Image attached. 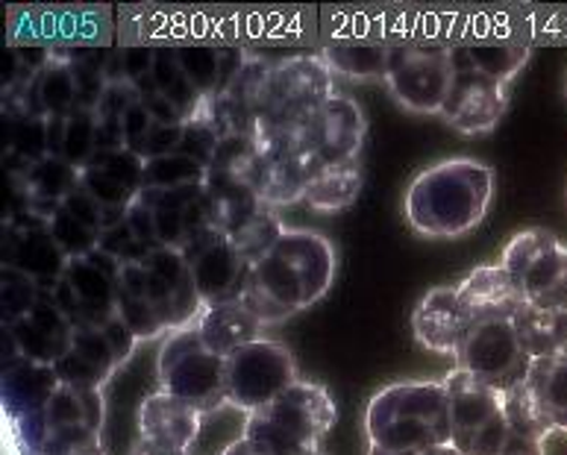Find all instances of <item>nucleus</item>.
<instances>
[{
	"mask_svg": "<svg viewBox=\"0 0 567 455\" xmlns=\"http://www.w3.org/2000/svg\"><path fill=\"white\" fill-rule=\"evenodd\" d=\"M306 455H327L323 449H312V453H306Z\"/></svg>",
	"mask_w": 567,
	"mask_h": 455,
	"instance_id": "680f3d73",
	"label": "nucleus"
},
{
	"mask_svg": "<svg viewBox=\"0 0 567 455\" xmlns=\"http://www.w3.org/2000/svg\"><path fill=\"white\" fill-rule=\"evenodd\" d=\"M453 417V447L462 455H499L512 441L506 421V391L453 368L444 376Z\"/></svg>",
	"mask_w": 567,
	"mask_h": 455,
	"instance_id": "20e7f679",
	"label": "nucleus"
},
{
	"mask_svg": "<svg viewBox=\"0 0 567 455\" xmlns=\"http://www.w3.org/2000/svg\"><path fill=\"white\" fill-rule=\"evenodd\" d=\"M53 368H56V376H60L62 385H69V389L76 391H103L106 389V382L112 380V376H106L101 368H94V364L89 362V359H83L76 350H69Z\"/></svg>",
	"mask_w": 567,
	"mask_h": 455,
	"instance_id": "09e8293b",
	"label": "nucleus"
},
{
	"mask_svg": "<svg viewBox=\"0 0 567 455\" xmlns=\"http://www.w3.org/2000/svg\"><path fill=\"white\" fill-rule=\"evenodd\" d=\"M453 362H456L453 368L474 373L476 380L488 382L499 391H508L517 382H524L533 368V359L526 355L512 318L467 323L465 341L458 347V355Z\"/></svg>",
	"mask_w": 567,
	"mask_h": 455,
	"instance_id": "9d476101",
	"label": "nucleus"
},
{
	"mask_svg": "<svg viewBox=\"0 0 567 455\" xmlns=\"http://www.w3.org/2000/svg\"><path fill=\"white\" fill-rule=\"evenodd\" d=\"M101 250L103 254H110L115 261H121V265H136V261H144L147 254H151V250L138 241L136 232L127 227V220H121V224H115V227L110 229H103Z\"/></svg>",
	"mask_w": 567,
	"mask_h": 455,
	"instance_id": "8fccbe9b",
	"label": "nucleus"
},
{
	"mask_svg": "<svg viewBox=\"0 0 567 455\" xmlns=\"http://www.w3.org/2000/svg\"><path fill=\"white\" fill-rule=\"evenodd\" d=\"M69 261L53 241L48 218L24 211L3 220V268L21 270L42 291L53 294L69 270Z\"/></svg>",
	"mask_w": 567,
	"mask_h": 455,
	"instance_id": "9b49d317",
	"label": "nucleus"
},
{
	"mask_svg": "<svg viewBox=\"0 0 567 455\" xmlns=\"http://www.w3.org/2000/svg\"><path fill=\"white\" fill-rule=\"evenodd\" d=\"M271 65L274 62L262 60V56L245 53V60H241L238 71L227 83V89L220 92V94H227L229 101L236 103L238 110L247 112L254 124H256V118H262V112H265V101H268V83H271Z\"/></svg>",
	"mask_w": 567,
	"mask_h": 455,
	"instance_id": "4c0bfd02",
	"label": "nucleus"
},
{
	"mask_svg": "<svg viewBox=\"0 0 567 455\" xmlns=\"http://www.w3.org/2000/svg\"><path fill=\"white\" fill-rule=\"evenodd\" d=\"M364 455H426L453 444L444 380L391 382L364 405Z\"/></svg>",
	"mask_w": 567,
	"mask_h": 455,
	"instance_id": "f257e3e1",
	"label": "nucleus"
},
{
	"mask_svg": "<svg viewBox=\"0 0 567 455\" xmlns=\"http://www.w3.org/2000/svg\"><path fill=\"white\" fill-rule=\"evenodd\" d=\"M204 414L188 403L171 396L168 391L151 394L138 409V438L162 444V447L192 453L200 438Z\"/></svg>",
	"mask_w": 567,
	"mask_h": 455,
	"instance_id": "b1692460",
	"label": "nucleus"
},
{
	"mask_svg": "<svg viewBox=\"0 0 567 455\" xmlns=\"http://www.w3.org/2000/svg\"><path fill=\"white\" fill-rule=\"evenodd\" d=\"M118 318L136 332L138 341H156V338L171 335L165 321H162L159 309L153 303L151 291H147V277H144L142 261L121 268Z\"/></svg>",
	"mask_w": 567,
	"mask_h": 455,
	"instance_id": "2f4dec72",
	"label": "nucleus"
},
{
	"mask_svg": "<svg viewBox=\"0 0 567 455\" xmlns=\"http://www.w3.org/2000/svg\"><path fill=\"white\" fill-rule=\"evenodd\" d=\"M71 344H74V323L62 314L53 294H44L33 312L3 327V364L12 359L56 364L69 353Z\"/></svg>",
	"mask_w": 567,
	"mask_h": 455,
	"instance_id": "2eb2a0df",
	"label": "nucleus"
},
{
	"mask_svg": "<svg viewBox=\"0 0 567 455\" xmlns=\"http://www.w3.org/2000/svg\"><path fill=\"white\" fill-rule=\"evenodd\" d=\"M508 110V85L497 83L492 76L458 68L456 83L450 89V97L441 110V118L450 127L465 135L492 133L499 124V118Z\"/></svg>",
	"mask_w": 567,
	"mask_h": 455,
	"instance_id": "a211bd4d",
	"label": "nucleus"
},
{
	"mask_svg": "<svg viewBox=\"0 0 567 455\" xmlns=\"http://www.w3.org/2000/svg\"><path fill=\"white\" fill-rule=\"evenodd\" d=\"M499 455H547L544 453V444H533V441H520L512 435V441L506 444V449Z\"/></svg>",
	"mask_w": 567,
	"mask_h": 455,
	"instance_id": "4d7b16f0",
	"label": "nucleus"
},
{
	"mask_svg": "<svg viewBox=\"0 0 567 455\" xmlns=\"http://www.w3.org/2000/svg\"><path fill=\"white\" fill-rule=\"evenodd\" d=\"M336 94V74L323 56L297 53L271 65L268 101L259 121L286 124V121H312L321 106Z\"/></svg>",
	"mask_w": 567,
	"mask_h": 455,
	"instance_id": "6e6552de",
	"label": "nucleus"
},
{
	"mask_svg": "<svg viewBox=\"0 0 567 455\" xmlns=\"http://www.w3.org/2000/svg\"><path fill=\"white\" fill-rule=\"evenodd\" d=\"M174 44H177L179 65L206 101H213L227 89V83L245 60V51L229 53L227 48H220L209 39H179Z\"/></svg>",
	"mask_w": 567,
	"mask_h": 455,
	"instance_id": "bb28decb",
	"label": "nucleus"
},
{
	"mask_svg": "<svg viewBox=\"0 0 567 455\" xmlns=\"http://www.w3.org/2000/svg\"><path fill=\"white\" fill-rule=\"evenodd\" d=\"M220 455H265V453L259 447H256L254 441H247L245 435H238L236 441H229L227 449H224V453H220Z\"/></svg>",
	"mask_w": 567,
	"mask_h": 455,
	"instance_id": "13d9d810",
	"label": "nucleus"
},
{
	"mask_svg": "<svg viewBox=\"0 0 567 455\" xmlns=\"http://www.w3.org/2000/svg\"><path fill=\"white\" fill-rule=\"evenodd\" d=\"M48 224H51L53 241L60 245V250L69 256V259L92 256L94 250L101 247V232H94V229H89L85 224H80L65 206H60V209L53 211L51 218H48Z\"/></svg>",
	"mask_w": 567,
	"mask_h": 455,
	"instance_id": "a18cd8bd",
	"label": "nucleus"
},
{
	"mask_svg": "<svg viewBox=\"0 0 567 455\" xmlns=\"http://www.w3.org/2000/svg\"><path fill=\"white\" fill-rule=\"evenodd\" d=\"M274 250L300 277L312 306L327 297V291L336 282V273H339V250H336L330 238L318 232V229L286 227V232H282Z\"/></svg>",
	"mask_w": 567,
	"mask_h": 455,
	"instance_id": "aec40b11",
	"label": "nucleus"
},
{
	"mask_svg": "<svg viewBox=\"0 0 567 455\" xmlns=\"http://www.w3.org/2000/svg\"><path fill=\"white\" fill-rule=\"evenodd\" d=\"M3 133H7V159L12 162L9 177L24 174L27 165L48 156V118L42 115L7 103L3 106Z\"/></svg>",
	"mask_w": 567,
	"mask_h": 455,
	"instance_id": "72a5a7b5",
	"label": "nucleus"
},
{
	"mask_svg": "<svg viewBox=\"0 0 567 455\" xmlns=\"http://www.w3.org/2000/svg\"><path fill=\"white\" fill-rule=\"evenodd\" d=\"M192 277H195L197 294L206 306L229 303L238 300L245 291L247 273H250V261L238 254L236 245L229 241L220 229L206 227L192 245L183 250Z\"/></svg>",
	"mask_w": 567,
	"mask_h": 455,
	"instance_id": "f8f14e48",
	"label": "nucleus"
},
{
	"mask_svg": "<svg viewBox=\"0 0 567 455\" xmlns=\"http://www.w3.org/2000/svg\"><path fill=\"white\" fill-rule=\"evenodd\" d=\"M465 56L471 71H480V74L508 85L515 80L517 71L524 68V62L529 60V42L517 33L488 30V33L467 39Z\"/></svg>",
	"mask_w": 567,
	"mask_h": 455,
	"instance_id": "c756f323",
	"label": "nucleus"
},
{
	"mask_svg": "<svg viewBox=\"0 0 567 455\" xmlns=\"http://www.w3.org/2000/svg\"><path fill=\"white\" fill-rule=\"evenodd\" d=\"M162 391L204 414L227 409V359L204 344L197 327H186L162 338L156 355Z\"/></svg>",
	"mask_w": 567,
	"mask_h": 455,
	"instance_id": "7ed1b4c3",
	"label": "nucleus"
},
{
	"mask_svg": "<svg viewBox=\"0 0 567 455\" xmlns=\"http://www.w3.org/2000/svg\"><path fill=\"white\" fill-rule=\"evenodd\" d=\"M529 303L544 309L567 306V245L544 227L520 229L499 256Z\"/></svg>",
	"mask_w": 567,
	"mask_h": 455,
	"instance_id": "423d86ee",
	"label": "nucleus"
},
{
	"mask_svg": "<svg viewBox=\"0 0 567 455\" xmlns=\"http://www.w3.org/2000/svg\"><path fill=\"white\" fill-rule=\"evenodd\" d=\"M60 385L62 382L53 364L12 359V362L3 364V409L12 417V423L30 421L48 409Z\"/></svg>",
	"mask_w": 567,
	"mask_h": 455,
	"instance_id": "393cba45",
	"label": "nucleus"
},
{
	"mask_svg": "<svg viewBox=\"0 0 567 455\" xmlns=\"http://www.w3.org/2000/svg\"><path fill=\"white\" fill-rule=\"evenodd\" d=\"M71 350L89 359L94 368H101L106 376H115V371L121 368L118 355L112 350L103 327H74V344H71Z\"/></svg>",
	"mask_w": 567,
	"mask_h": 455,
	"instance_id": "de8ad7c7",
	"label": "nucleus"
},
{
	"mask_svg": "<svg viewBox=\"0 0 567 455\" xmlns=\"http://www.w3.org/2000/svg\"><path fill=\"white\" fill-rule=\"evenodd\" d=\"M51 291H42L33 279L24 277L21 270L3 268L0 270V314H3V327L21 321L30 314L35 306L42 303V297Z\"/></svg>",
	"mask_w": 567,
	"mask_h": 455,
	"instance_id": "c03bdc74",
	"label": "nucleus"
},
{
	"mask_svg": "<svg viewBox=\"0 0 567 455\" xmlns=\"http://www.w3.org/2000/svg\"><path fill=\"white\" fill-rule=\"evenodd\" d=\"M220 130L218 124L213 121V115H209V110L197 112L195 118L186 121V127H183V144H179V153H186V156H192L195 162H200L204 168H209L215 159V153H218L220 147Z\"/></svg>",
	"mask_w": 567,
	"mask_h": 455,
	"instance_id": "49530a36",
	"label": "nucleus"
},
{
	"mask_svg": "<svg viewBox=\"0 0 567 455\" xmlns=\"http://www.w3.org/2000/svg\"><path fill=\"white\" fill-rule=\"evenodd\" d=\"M142 197L151 206L156 238L165 250L183 254L206 227H213L209 203H206V183L177 188V192H142Z\"/></svg>",
	"mask_w": 567,
	"mask_h": 455,
	"instance_id": "6ab92c4d",
	"label": "nucleus"
},
{
	"mask_svg": "<svg viewBox=\"0 0 567 455\" xmlns=\"http://www.w3.org/2000/svg\"><path fill=\"white\" fill-rule=\"evenodd\" d=\"M321 159L318 153L306 159H291V156H262V165L256 170L254 192L262 197L265 206L282 209L295 206L306 197V186L312 177L315 162Z\"/></svg>",
	"mask_w": 567,
	"mask_h": 455,
	"instance_id": "c85d7f7f",
	"label": "nucleus"
},
{
	"mask_svg": "<svg viewBox=\"0 0 567 455\" xmlns=\"http://www.w3.org/2000/svg\"><path fill=\"white\" fill-rule=\"evenodd\" d=\"M80 186L106 211V229L127 218L130 206L144 192V159L127 147L97 153L83 170Z\"/></svg>",
	"mask_w": 567,
	"mask_h": 455,
	"instance_id": "f3484780",
	"label": "nucleus"
},
{
	"mask_svg": "<svg viewBox=\"0 0 567 455\" xmlns=\"http://www.w3.org/2000/svg\"><path fill=\"white\" fill-rule=\"evenodd\" d=\"M458 306L465 323L492 321V318H512L526 303L524 291L503 265H480L456 282Z\"/></svg>",
	"mask_w": 567,
	"mask_h": 455,
	"instance_id": "412c9836",
	"label": "nucleus"
},
{
	"mask_svg": "<svg viewBox=\"0 0 567 455\" xmlns=\"http://www.w3.org/2000/svg\"><path fill=\"white\" fill-rule=\"evenodd\" d=\"M300 380L295 355L271 338H259L227 359V405L247 414L271 405Z\"/></svg>",
	"mask_w": 567,
	"mask_h": 455,
	"instance_id": "0eeeda50",
	"label": "nucleus"
},
{
	"mask_svg": "<svg viewBox=\"0 0 567 455\" xmlns=\"http://www.w3.org/2000/svg\"><path fill=\"white\" fill-rule=\"evenodd\" d=\"M9 183L18 186L27 211L51 218L53 211L69 200L71 192L80 188V168H74L62 156H44V159L27 165L24 174L9 177Z\"/></svg>",
	"mask_w": 567,
	"mask_h": 455,
	"instance_id": "a878e982",
	"label": "nucleus"
},
{
	"mask_svg": "<svg viewBox=\"0 0 567 455\" xmlns=\"http://www.w3.org/2000/svg\"><path fill=\"white\" fill-rule=\"evenodd\" d=\"M282 232H286V224L280 220L277 209L262 206L254 218L245 220V224H241L236 232H229L227 238L236 245L238 254L254 265V261H259L262 256L271 254L274 247H277V241L282 238Z\"/></svg>",
	"mask_w": 567,
	"mask_h": 455,
	"instance_id": "a19ab883",
	"label": "nucleus"
},
{
	"mask_svg": "<svg viewBox=\"0 0 567 455\" xmlns=\"http://www.w3.org/2000/svg\"><path fill=\"white\" fill-rule=\"evenodd\" d=\"M368 133V121L350 94L336 92L315 115V147L327 162H355Z\"/></svg>",
	"mask_w": 567,
	"mask_h": 455,
	"instance_id": "5701e85b",
	"label": "nucleus"
},
{
	"mask_svg": "<svg viewBox=\"0 0 567 455\" xmlns=\"http://www.w3.org/2000/svg\"><path fill=\"white\" fill-rule=\"evenodd\" d=\"M124 220H127V227L136 232V238L147 247V250H159V238H156V227H153V211L144 197H138V200L130 206L127 218Z\"/></svg>",
	"mask_w": 567,
	"mask_h": 455,
	"instance_id": "864d4df0",
	"label": "nucleus"
},
{
	"mask_svg": "<svg viewBox=\"0 0 567 455\" xmlns=\"http://www.w3.org/2000/svg\"><path fill=\"white\" fill-rule=\"evenodd\" d=\"M412 332L424 350L456 359L467 332L456 286H435L417 300L412 312Z\"/></svg>",
	"mask_w": 567,
	"mask_h": 455,
	"instance_id": "4be33fe9",
	"label": "nucleus"
},
{
	"mask_svg": "<svg viewBox=\"0 0 567 455\" xmlns=\"http://www.w3.org/2000/svg\"><path fill=\"white\" fill-rule=\"evenodd\" d=\"M259 165H262V151H259L254 133H238L220 138V147L218 153H215L209 170L224 174V177L241 179V183H247V186L254 188Z\"/></svg>",
	"mask_w": 567,
	"mask_h": 455,
	"instance_id": "79ce46f5",
	"label": "nucleus"
},
{
	"mask_svg": "<svg viewBox=\"0 0 567 455\" xmlns=\"http://www.w3.org/2000/svg\"><path fill=\"white\" fill-rule=\"evenodd\" d=\"M526 385L542 403L553 430L567 435V359H542L526 373Z\"/></svg>",
	"mask_w": 567,
	"mask_h": 455,
	"instance_id": "c9c22d12",
	"label": "nucleus"
},
{
	"mask_svg": "<svg viewBox=\"0 0 567 455\" xmlns=\"http://www.w3.org/2000/svg\"><path fill=\"white\" fill-rule=\"evenodd\" d=\"M142 268L144 277H147V291H151L153 303L159 309L168 332L195 327L200 312H204V300L197 294L195 277H192L186 256L179 250L159 247V250L147 254Z\"/></svg>",
	"mask_w": 567,
	"mask_h": 455,
	"instance_id": "ddd939ff",
	"label": "nucleus"
},
{
	"mask_svg": "<svg viewBox=\"0 0 567 455\" xmlns=\"http://www.w3.org/2000/svg\"><path fill=\"white\" fill-rule=\"evenodd\" d=\"M103 332H106L112 350H115V355H118V364L127 362L130 355H133V350H136V344H138L136 332H133V329H130L127 323L121 321L118 314L103 323Z\"/></svg>",
	"mask_w": 567,
	"mask_h": 455,
	"instance_id": "5fc2aeb1",
	"label": "nucleus"
},
{
	"mask_svg": "<svg viewBox=\"0 0 567 455\" xmlns=\"http://www.w3.org/2000/svg\"><path fill=\"white\" fill-rule=\"evenodd\" d=\"M515 332L524 344L526 355L533 362L542 359H561L559 355V332H556V309H544L526 300L515 314H512Z\"/></svg>",
	"mask_w": 567,
	"mask_h": 455,
	"instance_id": "e433bc0d",
	"label": "nucleus"
},
{
	"mask_svg": "<svg viewBox=\"0 0 567 455\" xmlns=\"http://www.w3.org/2000/svg\"><path fill=\"white\" fill-rule=\"evenodd\" d=\"M259 412L303 449H321V441L327 438V432L336 426V417H339L330 391L309 380H297L291 389L282 391L271 405H265Z\"/></svg>",
	"mask_w": 567,
	"mask_h": 455,
	"instance_id": "dca6fc26",
	"label": "nucleus"
},
{
	"mask_svg": "<svg viewBox=\"0 0 567 455\" xmlns=\"http://www.w3.org/2000/svg\"><path fill=\"white\" fill-rule=\"evenodd\" d=\"M394 44L373 24H339L323 35L321 56L336 76L350 83L385 80Z\"/></svg>",
	"mask_w": 567,
	"mask_h": 455,
	"instance_id": "4468645a",
	"label": "nucleus"
},
{
	"mask_svg": "<svg viewBox=\"0 0 567 455\" xmlns=\"http://www.w3.org/2000/svg\"><path fill=\"white\" fill-rule=\"evenodd\" d=\"M426 455H462V453H458V449L450 444V447H439V449H432V453H426Z\"/></svg>",
	"mask_w": 567,
	"mask_h": 455,
	"instance_id": "052dcab7",
	"label": "nucleus"
},
{
	"mask_svg": "<svg viewBox=\"0 0 567 455\" xmlns=\"http://www.w3.org/2000/svg\"><path fill=\"white\" fill-rule=\"evenodd\" d=\"M565 92H567V85H565Z\"/></svg>",
	"mask_w": 567,
	"mask_h": 455,
	"instance_id": "e2e57ef3",
	"label": "nucleus"
},
{
	"mask_svg": "<svg viewBox=\"0 0 567 455\" xmlns=\"http://www.w3.org/2000/svg\"><path fill=\"white\" fill-rule=\"evenodd\" d=\"M506 421L515 438L533 441V444H547V438L556 432L526 380L506 391Z\"/></svg>",
	"mask_w": 567,
	"mask_h": 455,
	"instance_id": "58836bf2",
	"label": "nucleus"
},
{
	"mask_svg": "<svg viewBox=\"0 0 567 455\" xmlns=\"http://www.w3.org/2000/svg\"><path fill=\"white\" fill-rule=\"evenodd\" d=\"M127 455H192L186 449H174V447H162V444H153V441L138 438L133 447H130Z\"/></svg>",
	"mask_w": 567,
	"mask_h": 455,
	"instance_id": "6e6d98bb",
	"label": "nucleus"
},
{
	"mask_svg": "<svg viewBox=\"0 0 567 455\" xmlns=\"http://www.w3.org/2000/svg\"><path fill=\"white\" fill-rule=\"evenodd\" d=\"M362 192V165L355 162H327L318 159L306 186L303 203H309L315 211H344L350 209Z\"/></svg>",
	"mask_w": 567,
	"mask_h": 455,
	"instance_id": "7c9ffc66",
	"label": "nucleus"
},
{
	"mask_svg": "<svg viewBox=\"0 0 567 455\" xmlns=\"http://www.w3.org/2000/svg\"><path fill=\"white\" fill-rule=\"evenodd\" d=\"M206 203H209V220L213 227L220 229L224 236L236 232L245 220H250L256 211L262 209V197L241 179L224 177L209 170L206 177Z\"/></svg>",
	"mask_w": 567,
	"mask_h": 455,
	"instance_id": "473e14b6",
	"label": "nucleus"
},
{
	"mask_svg": "<svg viewBox=\"0 0 567 455\" xmlns=\"http://www.w3.org/2000/svg\"><path fill=\"white\" fill-rule=\"evenodd\" d=\"M151 127H153V115L147 112V106H144L142 101L133 103V106L127 110V115H124V124H121V130H124V147L138 156L144 142H147Z\"/></svg>",
	"mask_w": 567,
	"mask_h": 455,
	"instance_id": "603ef678",
	"label": "nucleus"
},
{
	"mask_svg": "<svg viewBox=\"0 0 567 455\" xmlns=\"http://www.w3.org/2000/svg\"><path fill=\"white\" fill-rule=\"evenodd\" d=\"M197 332L204 338V344L213 353L229 359L238 353L241 347L254 344L259 338H265V327L256 321L254 314L247 312L241 300H229V303L206 306L200 318H197Z\"/></svg>",
	"mask_w": 567,
	"mask_h": 455,
	"instance_id": "cd10ccee",
	"label": "nucleus"
},
{
	"mask_svg": "<svg viewBox=\"0 0 567 455\" xmlns=\"http://www.w3.org/2000/svg\"><path fill=\"white\" fill-rule=\"evenodd\" d=\"M209 168L186 153H171L144 162V192H177V188L204 186Z\"/></svg>",
	"mask_w": 567,
	"mask_h": 455,
	"instance_id": "ea45409f",
	"label": "nucleus"
},
{
	"mask_svg": "<svg viewBox=\"0 0 567 455\" xmlns=\"http://www.w3.org/2000/svg\"><path fill=\"white\" fill-rule=\"evenodd\" d=\"M456 53L441 44H394L385 85L391 97L415 115H441L456 83Z\"/></svg>",
	"mask_w": 567,
	"mask_h": 455,
	"instance_id": "39448f33",
	"label": "nucleus"
},
{
	"mask_svg": "<svg viewBox=\"0 0 567 455\" xmlns=\"http://www.w3.org/2000/svg\"><path fill=\"white\" fill-rule=\"evenodd\" d=\"M121 261L103 254L101 247L92 256L71 259L65 277L53 291V300L74 327H103L118 314V277Z\"/></svg>",
	"mask_w": 567,
	"mask_h": 455,
	"instance_id": "1a4fd4ad",
	"label": "nucleus"
},
{
	"mask_svg": "<svg viewBox=\"0 0 567 455\" xmlns=\"http://www.w3.org/2000/svg\"><path fill=\"white\" fill-rule=\"evenodd\" d=\"M60 156L80 170L97 156V115L92 110H76L65 118Z\"/></svg>",
	"mask_w": 567,
	"mask_h": 455,
	"instance_id": "37998d69",
	"label": "nucleus"
},
{
	"mask_svg": "<svg viewBox=\"0 0 567 455\" xmlns=\"http://www.w3.org/2000/svg\"><path fill=\"white\" fill-rule=\"evenodd\" d=\"M62 206H65V209H69L80 224H85V227L103 236V229H106V211H103L101 203L94 200L83 186L76 188V192H71L69 200L62 203Z\"/></svg>",
	"mask_w": 567,
	"mask_h": 455,
	"instance_id": "3c124183",
	"label": "nucleus"
},
{
	"mask_svg": "<svg viewBox=\"0 0 567 455\" xmlns=\"http://www.w3.org/2000/svg\"><path fill=\"white\" fill-rule=\"evenodd\" d=\"M494 197V168L456 156L421 170L406 192L409 227L424 238H462L483 224Z\"/></svg>",
	"mask_w": 567,
	"mask_h": 455,
	"instance_id": "f03ea898",
	"label": "nucleus"
},
{
	"mask_svg": "<svg viewBox=\"0 0 567 455\" xmlns=\"http://www.w3.org/2000/svg\"><path fill=\"white\" fill-rule=\"evenodd\" d=\"M556 332H559V355L567 359V306L556 309Z\"/></svg>",
	"mask_w": 567,
	"mask_h": 455,
	"instance_id": "bf43d9fd",
	"label": "nucleus"
},
{
	"mask_svg": "<svg viewBox=\"0 0 567 455\" xmlns=\"http://www.w3.org/2000/svg\"><path fill=\"white\" fill-rule=\"evenodd\" d=\"M151 76L162 97H168L186 121L195 118L197 112L204 110L206 97L192 85V80L186 76L183 65H179L177 44L174 42H156V56H153Z\"/></svg>",
	"mask_w": 567,
	"mask_h": 455,
	"instance_id": "f704fd0d",
	"label": "nucleus"
}]
</instances>
